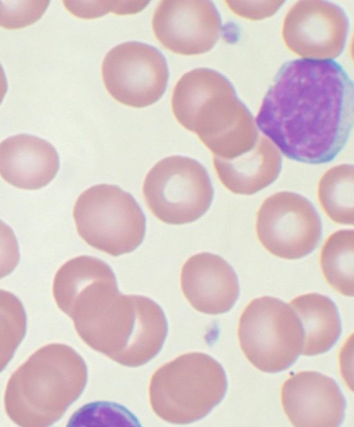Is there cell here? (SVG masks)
Masks as SVG:
<instances>
[{"instance_id":"obj_23","label":"cell","mask_w":354,"mask_h":427,"mask_svg":"<svg viewBox=\"0 0 354 427\" xmlns=\"http://www.w3.org/2000/svg\"><path fill=\"white\" fill-rule=\"evenodd\" d=\"M19 259V248L15 233L0 220V278L10 274Z\"/></svg>"},{"instance_id":"obj_2","label":"cell","mask_w":354,"mask_h":427,"mask_svg":"<svg viewBox=\"0 0 354 427\" xmlns=\"http://www.w3.org/2000/svg\"><path fill=\"white\" fill-rule=\"evenodd\" d=\"M171 108L176 120L214 157L235 158L258 141L253 115L229 79L214 70L198 68L184 74L174 89Z\"/></svg>"},{"instance_id":"obj_1","label":"cell","mask_w":354,"mask_h":427,"mask_svg":"<svg viewBox=\"0 0 354 427\" xmlns=\"http://www.w3.org/2000/svg\"><path fill=\"white\" fill-rule=\"evenodd\" d=\"M256 124L288 158L330 162L353 129V81L332 59L287 61L267 91Z\"/></svg>"},{"instance_id":"obj_19","label":"cell","mask_w":354,"mask_h":427,"mask_svg":"<svg viewBox=\"0 0 354 427\" xmlns=\"http://www.w3.org/2000/svg\"><path fill=\"white\" fill-rule=\"evenodd\" d=\"M354 231L341 229L326 240L320 254V266L328 284L340 294L353 296Z\"/></svg>"},{"instance_id":"obj_6","label":"cell","mask_w":354,"mask_h":427,"mask_svg":"<svg viewBox=\"0 0 354 427\" xmlns=\"http://www.w3.org/2000/svg\"><path fill=\"white\" fill-rule=\"evenodd\" d=\"M80 237L112 256L134 251L145 234V216L133 196L116 185H94L80 194L73 208Z\"/></svg>"},{"instance_id":"obj_15","label":"cell","mask_w":354,"mask_h":427,"mask_svg":"<svg viewBox=\"0 0 354 427\" xmlns=\"http://www.w3.org/2000/svg\"><path fill=\"white\" fill-rule=\"evenodd\" d=\"M59 168L57 151L44 139L19 134L0 143V175L15 187L41 189L55 177Z\"/></svg>"},{"instance_id":"obj_10","label":"cell","mask_w":354,"mask_h":427,"mask_svg":"<svg viewBox=\"0 0 354 427\" xmlns=\"http://www.w3.org/2000/svg\"><path fill=\"white\" fill-rule=\"evenodd\" d=\"M102 75L107 91L115 100L142 108L154 104L164 94L169 70L165 57L157 48L127 41L108 52Z\"/></svg>"},{"instance_id":"obj_17","label":"cell","mask_w":354,"mask_h":427,"mask_svg":"<svg viewBox=\"0 0 354 427\" xmlns=\"http://www.w3.org/2000/svg\"><path fill=\"white\" fill-rule=\"evenodd\" d=\"M118 287L114 272L106 263L94 256H80L58 269L53 294L57 306L66 314L77 304Z\"/></svg>"},{"instance_id":"obj_18","label":"cell","mask_w":354,"mask_h":427,"mask_svg":"<svg viewBox=\"0 0 354 427\" xmlns=\"http://www.w3.org/2000/svg\"><path fill=\"white\" fill-rule=\"evenodd\" d=\"M301 323V354L317 355L328 351L338 340L341 319L337 307L328 296L318 293L299 296L288 304Z\"/></svg>"},{"instance_id":"obj_25","label":"cell","mask_w":354,"mask_h":427,"mask_svg":"<svg viewBox=\"0 0 354 427\" xmlns=\"http://www.w3.org/2000/svg\"><path fill=\"white\" fill-rule=\"evenodd\" d=\"M8 90V83L3 68L0 64V104Z\"/></svg>"},{"instance_id":"obj_12","label":"cell","mask_w":354,"mask_h":427,"mask_svg":"<svg viewBox=\"0 0 354 427\" xmlns=\"http://www.w3.org/2000/svg\"><path fill=\"white\" fill-rule=\"evenodd\" d=\"M152 28L156 39L174 53L193 55L210 50L222 28L211 1L165 0L156 8Z\"/></svg>"},{"instance_id":"obj_22","label":"cell","mask_w":354,"mask_h":427,"mask_svg":"<svg viewBox=\"0 0 354 427\" xmlns=\"http://www.w3.org/2000/svg\"><path fill=\"white\" fill-rule=\"evenodd\" d=\"M49 1L0 0V26L19 29L39 20L49 5Z\"/></svg>"},{"instance_id":"obj_8","label":"cell","mask_w":354,"mask_h":427,"mask_svg":"<svg viewBox=\"0 0 354 427\" xmlns=\"http://www.w3.org/2000/svg\"><path fill=\"white\" fill-rule=\"evenodd\" d=\"M143 195L158 219L183 225L196 221L207 212L214 189L206 169L199 162L171 155L158 162L147 174Z\"/></svg>"},{"instance_id":"obj_21","label":"cell","mask_w":354,"mask_h":427,"mask_svg":"<svg viewBox=\"0 0 354 427\" xmlns=\"http://www.w3.org/2000/svg\"><path fill=\"white\" fill-rule=\"evenodd\" d=\"M26 332V315L21 301L0 289V372L4 370Z\"/></svg>"},{"instance_id":"obj_7","label":"cell","mask_w":354,"mask_h":427,"mask_svg":"<svg viewBox=\"0 0 354 427\" xmlns=\"http://www.w3.org/2000/svg\"><path fill=\"white\" fill-rule=\"evenodd\" d=\"M241 348L258 370L275 373L290 368L301 354L303 331L297 315L272 296L251 301L239 323Z\"/></svg>"},{"instance_id":"obj_5","label":"cell","mask_w":354,"mask_h":427,"mask_svg":"<svg viewBox=\"0 0 354 427\" xmlns=\"http://www.w3.org/2000/svg\"><path fill=\"white\" fill-rule=\"evenodd\" d=\"M227 388L221 364L202 352H188L153 374L149 386L153 412L165 421L187 424L205 417L221 403Z\"/></svg>"},{"instance_id":"obj_11","label":"cell","mask_w":354,"mask_h":427,"mask_svg":"<svg viewBox=\"0 0 354 427\" xmlns=\"http://www.w3.org/2000/svg\"><path fill=\"white\" fill-rule=\"evenodd\" d=\"M348 18L339 6L326 1H299L285 17L282 37L292 52L310 59H333L344 50Z\"/></svg>"},{"instance_id":"obj_16","label":"cell","mask_w":354,"mask_h":427,"mask_svg":"<svg viewBox=\"0 0 354 427\" xmlns=\"http://www.w3.org/2000/svg\"><path fill=\"white\" fill-rule=\"evenodd\" d=\"M215 171L221 182L231 192L252 195L271 184L281 168L279 149L267 137L259 135L250 151L231 160L213 156Z\"/></svg>"},{"instance_id":"obj_9","label":"cell","mask_w":354,"mask_h":427,"mask_svg":"<svg viewBox=\"0 0 354 427\" xmlns=\"http://www.w3.org/2000/svg\"><path fill=\"white\" fill-rule=\"evenodd\" d=\"M255 227L263 247L283 259L308 255L322 237L320 217L313 204L290 191L275 193L263 201L257 213Z\"/></svg>"},{"instance_id":"obj_3","label":"cell","mask_w":354,"mask_h":427,"mask_svg":"<svg viewBox=\"0 0 354 427\" xmlns=\"http://www.w3.org/2000/svg\"><path fill=\"white\" fill-rule=\"evenodd\" d=\"M87 367L71 347H41L10 376L5 390L8 416L19 426L44 427L58 421L84 390Z\"/></svg>"},{"instance_id":"obj_24","label":"cell","mask_w":354,"mask_h":427,"mask_svg":"<svg viewBox=\"0 0 354 427\" xmlns=\"http://www.w3.org/2000/svg\"><path fill=\"white\" fill-rule=\"evenodd\" d=\"M227 6L235 14L250 19H261L272 16L277 11L283 1H225Z\"/></svg>"},{"instance_id":"obj_4","label":"cell","mask_w":354,"mask_h":427,"mask_svg":"<svg viewBox=\"0 0 354 427\" xmlns=\"http://www.w3.org/2000/svg\"><path fill=\"white\" fill-rule=\"evenodd\" d=\"M75 328L90 348L128 367L155 357L168 332L164 312L154 301L120 293Z\"/></svg>"},{"instance_id":"obj_13","label":"cell","mask_w":354,"mask_h":427,"mask_svg":"<svg viewBox=\"0 0 354 427\" xmlns=\"http://www.w3.org/2000/svg\"><path fill=\"white\" fill-rule=\"evenodd\" d=\"M283 410L299 427H335L342 423L346 400L334 379L315 371L292 375L281 390Z\"/></svg>"},{"instance_id":"obj_20","label":"cell","mask_w":354,"mask_h":427,"mask_svg":"<svg viewBox=\"0 0 354 427\" xmlns=\"http://www.w3.org/2000/svg\"><path fill=\"white\" fill-rule=\"evenodd\" d=\"M317 197L322 209L333 221L353 225V166L344 164L328 169L319 182Z\"/></svg>"},{"instance_id":"obj_14","label":"cell","mask_w":354,"mask_h":427,"mask_svg":"<svg viewBox=\"0 0 354 427\" xmlns=\"http://www.w3.org/2000/svg\"><path fill=\"white\" fill-rule=\"evenodd\" d=\"M183 293L197 311L216 315L228 312L239 295L237 276L222 257L202 252L192 256L180 274Z\"/></svg>"}]
</instances>
